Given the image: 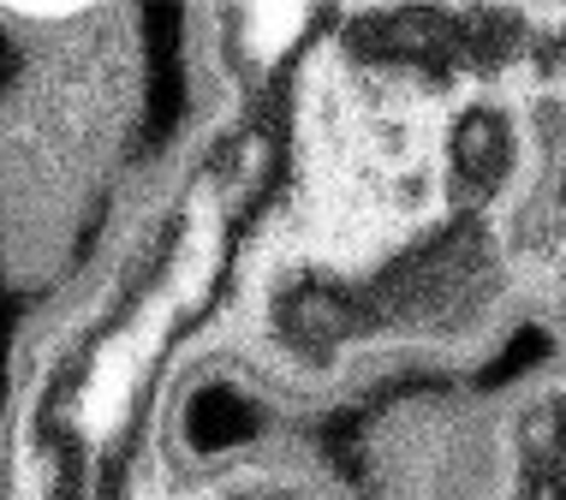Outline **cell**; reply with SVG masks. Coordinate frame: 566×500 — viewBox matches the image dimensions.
Returning a JSON list of instances; mask_svg holds the SVG:
<instances>
[{"label":"cell","mask_w":566,"mask_h":500,"mask_svg":"<svg viewBox=\"0 0 566 500\" xmlns=\"http://www.w3.org/2000/svg\"><path fill=\"white\" fill-rule=\"evenodd\" d=\"M316 24H323V12H311V7H239V12L221 19L227 42H233L227 54H233V66L251 72V78L274 72L286 54L298 49L304 30H316Z\"/></svg>","instance_id":"6da1fadb"}]
</instances>
